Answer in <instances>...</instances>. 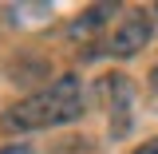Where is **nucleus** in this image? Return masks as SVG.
I'll return each instance as SVG.
<instances>
[{
    "mask_svg": "<svg viewBox=\"0 0 158 154\" xmlns=\"http://www.w3.org/2000/svg\"><path fill=\"white\" fill-rule=\"evenodd\" d=\"M87 111V99H83V79L75 71L59 75L56 83L32 91L28 99L12 103L4 115H0V131L8 135H20V131H44V127H67L83 119Z\"/></svg>",
    "mask_w": 158,
    "mask_h": 154,
    "instance_id": "1",
    "label": "nucleus"
},
{
    "mask_svg": "<svg viewBox=\"0 0 158 154\" xmlns=\"http://www.w3.org/2000/svg\"><path fill=\"white\" fill-rule=\"evenodd\" d=\"M150 40H154V20H150V12H131L127 20L115 24V32L107 40V56L131 59V56H138Z\"/></svg>",
    "mask_w": 158,
    "mask_h": 154,
    "instance_id": "2",
    "label": "nucleus"
},
{
    "mask_svg": "<svg viewBox=\"0 0 158 154\" xmlns=\"http://www.w3.org/2000/svg\"><path fill=\"white\" fill-rule=\"evenodd\" d=\"M99 99H103V107L111 111V119H127L131 115V103H135V83L127 75H103L95 83Z\"/></svg>",
    "mask_w": 158,
    "mask_h": 154,
    "instance_id": "3",
    "label": "nucleus"
},
{
    "mask_svg": "<svg viewBox=\"0 0 158 154\" xmlns=\"http://www.w3.org/2000/svg\"><path fill=\"white\" fill-rule=\"evenodd\" d=\"M115 12H118V4H91V8H83V12L67 24V36H71V40L95 36V32H103V24H111Z\"/></svg>",
    "mask_w": 158,
    "mask_h": 154,
    "instance_id": "4",
    "label": "nucleus"
},
{
    "mask_svg": "<svg viewBox=\"0 0 158 154\" xmlns=\"http://www.w3.org/2000/svg\"><path fill=\"white\" fill-rule=\"evenodd\" d=\"M0 154H32L28 142H8V146H0Z\"/></svg>",
    "mask_w": 158,
    "mask_h": 154,
    "instance_id": "5",
    "label": "nucleus"
},
{
    "mask_svg": "<svg viewBox=\"0 0 158 154\" xmlns=\"http://www.w3.org/2000/svg\"><path fill=\"white\" fill-rule=\"evenodd\" d=\"M135 154H158V135L154 138H150V142H142V146H138V150Z\"/></svg>",
    "mask_w": 158,
    "mask_h": 154,
    "instance_id": "6",
    "label": "nucleus"
},
{
    "mask_svg": "<svg viewBox=\"0 0 158 154\" xmlns=\"http://www.w3.org/2000/svg\"><path fill=\"white\" fill-rule=\"evenodd\" d=\"M150 87H154V91H158V63H154V67H150Z\"/></svg>",
    "mask_w": 158,
    "mask_h": 154,
    "instance_id": "7",
    "label": "nucleus"
},
{
    "mask_svg": "<svg viewBox=\"0 0 158 154\" xmlns=\"http://www.w3.org/2000/svg\"><path fill=\"white\" fill-rule=\"evenodd\" d=\"M154 12H158V8H154Z\"/></svg>",
    "mask_w": 158,
    "mask_h": 154,
    "instance_id": "8",
    "label": "nucleus"
}]
</instances>
